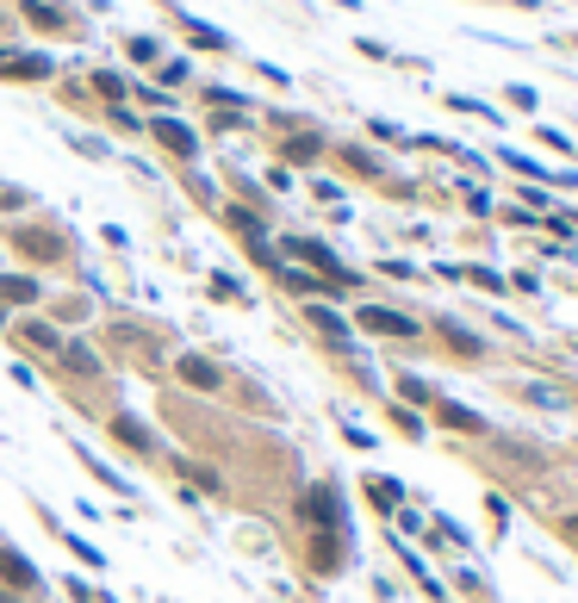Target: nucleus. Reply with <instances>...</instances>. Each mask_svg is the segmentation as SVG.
Here are the masks:
<instances>
[{"mask_svg":"<svg viewBox=\"0 0 578 603\" xmlns=\"http://www.w3.org/2000/svg\"><path fill=\"white\" fill-rule=\"evenodd\" d=\"M7 249L19 255V268H69V255H75V237H69L63 224H44V218H19L7 224Z\"/></svg>","mask_w":578,"mask_h":603,"instance_id":"1","label":"nucleus"},{"mask_svg":"<svg viewBox=\"0 0 578 603\" xmlns=\"http://www.w3.org/2000/svg\"><path fill=\"white\" fill-rule=\"evenodd\" d=\"M50 374L69 386H100L107 380V355L88 343V336H63V349L50 355Z\"/></svg>","mask_w":578,"mask_h":603,"instance_id":"2","label":"nucleus"},{"mask_svg":"<svg viewBox=\"0 0 578 603\" xmlns=\"http://www.w3.org/2000/svg\"><path fill=\"white\" fill-rule=\"evenodd\" d=\"M298 523H312L317 535H348V504H343V492H336L329 479L305 486V492H298Z\"/></svg>","mask_w":578,"mask_h":603,"instance_id":"3","label":"nucleus"},{"mask_svg":"<svg viewBox=\"0 0 578 603\" xmlns=\"http://www.w3.org/2000/svg\"><path fill=\"white\" fill-rule=\"evenodd\" d=\"M63 336L69 330H57L44 311H19V318L7 324V343H13V355H26V361H50V355L63 349Z\"/></svg>","mask_w":578,"mask_h":603,"instance_id":"4","label":"nucleus"},{"mask_svg":"<svg viewBox=\"0 0 578 603\" xmlns=\"http://www.w3.org/2000/svg\"><path fill=\"white\" fill-rule=\"evenodd\" d=\"M281 262H293V268H312V274H324V280H336V286H355V274L336 262V249L329 243H317V237H286L281 243Z\"/></svg>","mask_w":578,"mask_h":603,"instance_id":"5","label":"nucleus"},{"mask_svg":"<svg viewBox=\"0 0 578 603\" xmlns=\"http://www.w3.org/2000/svg\"><path fill=\"white\" fill-rule=\"evenodd\" d=\"M174 380L187 386V392H200V398H219L224 386H231V374H224V361H219V355L181 349V355H174Z\"/></svg>","mask_w":578,"mask_h":603,"instance_id":"6","label":"nucleus"},{"mask_svg":"<svg viewBox=\"0 0 578 603\" xmlns=\"http://www.w3.org/2000/svg\"><path fill=\"white\" fill-rule=\"evenodd\" d=\"M0 585L13 591V597H44L50 579L38 572V560H32V554H19L13 541H0Z\"/></svg>","mask_w":578,"mask_h":603,"instance_id":"7","label":"nucleus"},{"mask_svg":"<svg viewBox=\"0 0 578 603\" xmlns=\"http://www.w3.org/2000/svg\"><path fill=\"white\" fill-rule=\"evenodd\" d=\"M44 274H32V268H0V305H7V311H44Z\"/></svg>","mask_w":578,"mask_h":603,"instance_id":"8","label":"nucleus"},{"mask_svg":"<svg viewBox=\"0 0 578 603\" xmlns=\"http://www.w3.org/2000/svg\"><path fill=\"white\" fill-rule=\"evenodd\" d=\"M143 131H150V137H156L174 162H200V131L181 125L174 112H156V119H143Z\"/></svg>","mask_w":578,"mask_h":603,"instance_id":"9","label":"nucleus"},{"mask_svg":"<svg viewBox=\"0 0 578 603\" xmlns=\"http://www.w3.org/2000/svg\"><path fill=\"white\" fill-rule=\"evenodd\" d=\"M107 436L125 448V454H138V461H156V429L143 423L138 411H112L107 417Z\"/></svg>","mask_w":578,"mask_h":603,"instance_id":"10","label":"nucleus"},{"mask_svg":"<svg viewBox=\"0 0 578 603\" xmlns=\"http://www.w3.org/2000/svg\"><path fill=\"white\" fill-rule=\"evenodd\" d=\"M305 324H312V330L324 336V343H329L336 355H348V349H355V343H348V336H355V324H348L343 311H329L324 299H305Z\"/></svg>","mask_w":578,"mask_h":603,"instance_id":"11","label":"nucleus"},{"mask_svg":"<svg viewBox=\"0 0 578 603\" xmlns=\"http://www.w3.org/2000/svg\"><path fill=\"white\" fill-rule=\"evenodd\" d=\"M355 330H367V336H417V318L392 311V305H361V311H355Z\"/></svg>","mask_w":578,"mask_h":603,"instance_id":"12","label":"nucleus"},{"mask_svg":"<svg viewBox=\"0 0 578 603\" xmlns=\"http://www.w3.org/2000/svg\"><path fill=\"white\" fill-rule=\"evenodd\" d=\"M219 224L231 237H243V249H250V243H267V212H255V206H219Z\"/></svg>","mask_w":578,"mask_h":603,"instance_id":"13","label":"nucleus"},{"mask_svg":"<svg viewBox=\"0 0 578 603\" xmlns=\"http://www.w3.org/2000/svg\"><path fill=\"white\" fill-rule=\"evenodd\" d=\"M44 318L57 324V330H75V324L94 318V299H88V293H57V299H44Z\"/></svg>","mask_w":578,"mask_h":603,"instance_id":"14","label":"nucleus"},{"mask_svg":"<svg viewBox=\"0 0 578 603\" xmlns=\"http://www.w3.org/2000/svg\"><path fill=\"white\" fill-rule=\"evenodd\" d=\"M169 473H174V479H187V492H200V498H224V473H212V467L187 461V454H174Z\"/></svg>","mask_w":578,"mask_h":603,"instance_id":"15","label":"nucleus"},{"mask_svg":"<svg viewBox=\"0 0 578 603\" xmlns=\"http://www.w3.org/2000/svg\"><path fill=\"white\" fill-rule=\"evenodd\" d=\"M324 150H329L324 131H312V125H298V131H286V137H281V162H298V168H305V162H317Z\"/></svg>","mask_w":578,"mask_h":603,"instance_id":"16","label":"nucleus"},{"mask_svg":"<svg viewBox=\"0 0 578 603\" xmlns=\"http://www.w3.org/2000/svg\"><path fill=\"white\" fill-rule=\"evenodd\" d=\"M69 448H75V461L88 467V473H94L100 486H107V492H131V479H125V473H112V467L100 461V454H94V448H88V442H69Z\"/></svg>","mask_w":578,"mask_h":603,"instance_id":"17","label":"nucleus"},{"mask_svg":"<svg viewBox=\"0 0 578 603\" xmlns=\"http://www.w3.org/2000/svg\"><path fill=\"white\" fill-rule=\"evenodd\" d=\"M19 13L32 19L38 32H69V13H63V7H50V0H26Z\"/></svg>","mask_w":578,"mask_h":603,"instance_id":"18","label":"nucleus"},{"mask_svg":"<svg viewBox=\"0 0 578 603\" xmlns=\"http://www.w3.org/2000/svg\"><path fill=\"white\" fill-rule=\"evenodd\" d=\"M88 88H94L107 106H125V94H131V81H125V75H112V69H94V81H88Z\"/></svg>","mask_w":578,"mask_h":603,"instance_id":"19","label":"nucleus"},{"mask_svg":"<svg viewBox=\"0 0 578 603\" xmlns=\"http://www.w3.org/2000/svg\"><path fill=\"white\" fill-rule=\"evenodd\" d=\"M57 535H63V548H69V554H75L81 560V566H107V554H100V548H94V541H88V535H75V529H57Z\"/></svg>","mask_w":578,"mask_h":603,"instance_id":"20","label":"nucleus"},{"mask_svg":"<svg viewBox=\"0 0 578 603\" xmlns=\"http://www.w3.org/2000/svg\"><path fill=\"white\" fill-rule=\"evenodd\" d=\"M367 498H374L379 510H398V504H405V486L386 479V473H374V479H367Z\"/></svg>","mask_w":578,"mask_h":603,"instance_id":"21","label":"nucleus"},{"mask_svg":"<svg viewBox=\"0 0 578 603\" xmlns=\"http://www.w3.org/2000/svg\"><path fill=\"white\" fill-rule=\"evenodd\" d=\"M181 32L193 38V50H231V38L212 32V25H200V19H187V13H181Z\"/></svg>","mask_w":578,"mask_h":603,"instance_id":"22","label":"nucleus"},{"mask_svg":"<svg viewBox=\"0 0 578 603\" xmlns=\"http://www.w3.org/2000/svg\"><path fill=\"white\" fill-rule=\"evenodd\" d=\"M436 417H442V423H448V429H485L479 417L467 411V405H448V398H436Z\"/></svg>","mask_w":578,"mask_h":603,"instance_id":"23","label":"nucleus"},{"mask_svg":"<svg viewBox=\"0 0 578 603\" xmlns=\"http://www.w3.org/2000/svg\"><path fill=\"white\" fill-rule=\"evenodd\" d=\"M212 299H224V305H243L250 293H243V280H236V274H212Z\"/></svg>","mask_w":578,"mask_h":603,"instance_id":"24","label":"nucleus"},{"mask_svg":"<svg viewBox=\"0 0 578 603\" xmlns=\"http://www.w3.org/2000/svg\"><path fill=\"white\" fill-rule=\"evenodd\" d=\"M125 57H131V63H162V44H156V38H131Z\"/></svg>","mask_w":578,"mask_h":603,"instance_id":"25","label":"nucleus"},{"mask_svg":"<svg viewBox=\"0 0 578 603\" xmlns=\"http://www.w3.org/2000/svg\"><path fill=\"white\" fill-rule=\"evenodd\" d=\"M156 81H162V88H181V81H187V63H181V57H162V63H156Z\"/></svg>","mask_w":578,"mask_h":603,"instance_id":"26","label":"nucleus"},{"mask_svg":"<svg viewBox=\"0 0 578 603\" xmlns=\"http://www.w3.org/2000/svg\"><path fill=\"white\" fill-rule=\"evenodd\" d=\"M26 206H32V193L13 187V181H0V212H26Z\"/></svg>","mask_w":578,"mask_h":603,"instance_id":"27","label":"nucleus"},{"mask_svg":"<svg viewBox=\"0 0 578 603\" xmlns=\"http://www.w3.org/2000/svg\"><path fill=\"white\" fill-rule=\"evenodd\" d=\"M343 162L355 175H379V156H367V150H343Z\"/></svg>","mask_w":578,"mask_h":603,"instance_id":"28","label":"nucleus"},{"mask_svg":"<svg viewBox=\"0 0 578 603\" xmlns=\"http://www.w3.org/2000/svg\"><path fill=\"white\" fill-rule=\"evenodd\" d=\"M63 591H69V603H94V585L75 579V572H63Z\"/></svg>","mask_w":578,"mask_h":603,"instance_id":"29","label":"nucleus"},{"mask_svg":"<svg viewBox=\"0 0 578 603\" xmlns=\"http://www.w3.org/2000/svg\"><path fill=\"white\" fill-rule=\"evenodd\" d=\"M107 119H112L119 131H143V119H138V112H125V106H107Z\"/></svg>","mask_w":578,"mask_h":603,"instance_id":"30","label":"nucleus"},{"mask_svg":"<svg viewBox=\"0 0 578 603\" xmlns=\"http://www.w3.org/2000/svg\"><path fill=\"white\" fill-rule=\"evenodd\" d=\"M13 380H19V386H38V367L26 361V355H13Z\"/></svg>","mask_w":578,"mask_h":603,"instance_id":"31","label":"nucleus"},{"mask_svg":"<svg viewBox=\"0 0 578 603\" xmlns=\"http://www.w3.org/2000/svg\"><path fill=\"white\" fill-rule=\"evenodd\" d=\"M398 392H405L410 405H423V398H436V392H429V386H423V380H398Z\"/></svg>","mask_w":578,"mask_h":603,"instance_id":"32","label":"nucleus"},{"mask_svg":"<svg viewBox=\"0 0 578 603\" xmlns=\"http://www.w3.org/2000/svg\"><path fill=\"white\" fill-rule=\"evenodd\" d=\"M7 324H13V311H7V305H0V336H7Z\"/></svg>","mask_w":578,"mask_h":603,"instance_id":"33","label":"nucleus"},{"mask_svg":"<svg viewBox=\"0 0 578 603\" xmlns=\"http://www.w3.org/2000/svg\"><path fill=\"white\" fill-rule=\"evenodd\" d=\"M0 603H26V597H13V591H7V585H0Z\"/></svg>","mask_w":578,"mask_h":603,"instance_id":"34","label":"nucleus"},{"mask_svg":"<svg viewBox=\"0 0 578 603\" xmlns=\"http://www.w3.org/2000/svg\"><path fill=\"white\" fill-rule=\"evenodd\" d=\"M94 603H119V597H112V591H94Z\"/></svg>","mask_w":578,"mask_h":603,"instance_id":"35","label":"nucleus"},{"mask_svg":"<svg viewBox=\"0 0 578 603\" xmlns=\"http://www.w3.org/2000/svg\"><path fill=\"white\" fill-rule=\"evenodd\" d=\"M0 32H7V13H0Z\"/></svg>","mask_w":578,"mask_h":603,"instance_id":"36","label":"nucleus"}]
</instances>
